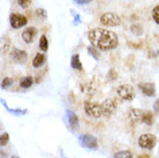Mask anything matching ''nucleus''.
<instances>
[{
    "instance_id": "16",
    "label": "nucleus",
    "mask_w": 159,
    "mask_h": 158,
    "mask_svg": "<svg viewBox=\"0 0 159 158\" xmlns=\"http://www.w3.org/2000/svg\"><path fill=\"white\" fill-rule=\"evenodd\" d=\"M70 65H72V67L74 68V69H77V71H81V69H82V63H81V60H80L79 54H73Z\"/></svg>"
},
{
    "instance_id": "9",
    "label": "nucleus",
    "mask_w": 159,
    "mask_h": 158,
    "mask_svg": "<svg viewBox=\"0 0 159 158\" xmlns=\"http://www.w3.org/2000/svg\"><path fill=\"white\" fill-rule=\"evenodd\" d=\"M12 59L16 63H24L28 59V54H27V52L22 51V50L14 49L12 52Z\"/></svg>"
},
{
    "instance_id": "14",
    "label": "nucleus",
    "mask_w": 159,
    "mask_h": 158,
    "mask_svg": "<svg viewBox=\"0 0 159 158\" xmlns=\"http://www.w3.org/2000/svg\"><path fill=\"white\" fill-rule=\"evenodd\" d=\"M44 61H45V55L43 53H37L36 57L32 60V66L35 68H39L44 63Z\"/></svg>"
},
{
    "instance_id": "5",
    "label": "nucleus",
    "mask_w": 159,
    "mask_h": 158,
    "mask_svg": "<svg viewBox=\"0 0 159 158\" xmlns=\"http://www.w3.org/2000/svg\"><path fill=\"white\" fill-rule=\"evenodd\" d=\"M100 23L105 27H116L121 23V19L114 13H105L100 16Z\"/></svg>"
},
{
    "instance_id": "24",
    "label": "nucleus",
    "mask_w": 159,
    "mask_h": 158,
    "mask_svg": "<svg viewBox=\"0 0 159 158\" xmlns=\"http://www.w3.org/2000/svg\"><path fill=\"white\" fill-rule=\"evenodd\" d=\"M36 15H37V17H40V19L45 20L46 16H48V14H46V12H45V9H43V8H38V9L36 11Z\"/></svg>"
},
{
    "instance_id": "20",
    "label": "nucleus",
    "mask_w": 159,
    "mask_h": 158,
    "mask_svg": "<svg viewBox=\"0 0 159 158\" xmlns=\"http://www.w3.org/2000/svg\"><path fill=\"white\" fill-rule=\"evenodd\" d=\"M88 52H89V54L91 55L92 58H95V59L99 58V52H98L97 48H95V46H89L88 48Z\"/></svg>"
},
{
    "instance_id": "6",
    "label": "nucleus",
    "mask_w": 159,
    "mask_h": 158,
    "mask_svg": "<svg viewBox=\"0 0 159 158\" xmlns=\"http://www.w3.org/2000/svg\"><path fill=\"white\" fill-rule=\"evenodd\" d=\"M116 92L125 100H133L134 97H135L134 89L129 84H121V86H119L118 89H116Z\"/></svg>"
},
{
    "instance_id": "27",
    "label": "nucleus",
    "mask_w": 159,
    "mask_h": 158,
    "mask_svg": "<svg viewBox=\"0 0 159 158\" xmlns=\"http://www.w3.org/2000/svg\"><path fill=\"white\" fill-rule=\"evenodd\" d=\"M153 111H155L156 113H158L159 114V98L157 99L155 102V104H153Z\"/></svg>"
},
{
    "instance_id": "28",
    "label": "nucleus",
    "mask_w": 159,
    "mask_h": 158,
    "mask_svg": "<svg viewBox=\"0 0 159 158\" xmlns=\"http://www.w3.org/2000/svg\"><path fill=\"white\" fill-rule=\"evenodd\" d=\"M75 2H77V4L80 5H85V4H89L91 0H74Z\"/></svg>"
},
{
    "instance_id": "18",
    "label": "nucleus",
    "mask_w": 159,
    "mask_h": 158,
    "mask_svg": "<svg viewBox=\"0 0 159 158\" xmlns=\"http://www.w3.org/2000/svg\"><path fill=\"white\" fill-rule=\"evenodd\" d=\"M114 158H133V155H131L130 151L122 150V151H118L116 154H114Z\"/></svg>"
},
{
    "instance_id": "4",
    "label": "nucleus",
    "mask_w": 159,
    "mask_h": 158,
    "mask_svg": "<svg viewBox=\"0 0 159 158\" xmlns=\"http://www.w3.org/2000/svg\"><path fill=\"white\" fill-rule=\"evenodd\" d=\"M84 111L89 117L95 119H98L103 115V111H102V105H98L92 102H84Z\"/></svg>"
},
{
    "instance_id": "11",
    "label": "nucleus",
    "mask_w": 159,
    "mask_h": 158,
    "mask_svg": "<svg viewBox=\"0 0 159 158\" xmlns=\"http://www.w3.org/2000/svg\"><path fill=\"white\" fill-rule=\"evenodd\" d=\"M143 110H139V109H133L129 111L128 113V118L130 120V123H142V115H143Z\"/></svg>"
},
{
    "instance_id": "10",
    "label": "nucleus",
    "mask_w": 159,
    "mask_h": 158,
    "mask_svg": "<svg viewBox=\"0 0 159 158\" xmlns=\"http://www.w3.org/2000/svg\"><path fill=\"white\" fill-rule=\"evenodd\" d=\"M139 88L142 90V92H143L144 95L149 96V97H152V96H155V94H156V87L153 83H150V82L139 83Z\"/></svg>"
},
{
    "instance_id": "29",
    "label": "nucleus",
    "mask_w": 159,
    "mask_h": 158,
    "mask_svg": "<svg viewBox=\"0 0 159 158\" xmlns=\"http://www.w3.org/2000/svg\"><path fill=\"white\" fill-rule=\"evenodd\" d=\"M60 155H61V158H68V157H66V156H65L64 151H62V150H60Z\"/></svg>"
},
{
    "instance_id": "12",
    "label": "nucleus",
    "mask_w": 159,
    "mask_h": 158,
    "mask_svg": "<svg viewBox=\"0 0 159 158\" xmlns=\"http://www.w3.org/2000/svg\"><path fill=\"white\" fill-rule=\"evenodd\" d=\"M36 35H37V30L34 27H30V28H27V29L22 32V38H23V40L25 43L30 44L34 42Z\"/></svg>"
},
{
    "instance_id": "19",
    "label": "nucleus",
    "mask_w": 159,
    "mask_h": 158,
    "mask_svg": "<svg viewBox=\"0 0 159 158\" xmlns=\"http://www.w3.org/2000/svg\"><path fill=\"white\" fill-rule=\"evenodd\" d=\"M39 48L42 51H48V38H46V36H42L39 40Z\"/></svg>"
},
{
    "instance_id": "22",
    "label": "nucleus",
    "mask_w": 159,
    "mask_h": 158,
    "mask_svg": "<svg viewBox=\"0 0 159 158\" xmlns=\"http://www.w3.org/2000/svg\"><path fill=\"white\" fill-rule=\"evenodd\" d=\"M13 84V79H11V77H5L4 80H2V82H1V88L2 89H7L8 87H11Z\"/></svg>"
},
{
    "instance_id": "21",
    "label": "nucleus",
    "mask_w": 159,
    "mask_h": 158,
    "mask_svg": "<svg viewBox=\"0 0 159 158\" xmlns=\"http://www.w3.org/2000/svg\"><path fill=\"white\" fill-rule=\"evenodd\" d=\"M8 141H9V135H8V133L1 134V136H0V146L4 148V146L8 143Z\"/></svg>"
},
{
    "instance_id": "17",
    "label": "nucleus",
    "mask_w": 159,
    "mask_h": 158,
    "mask_svg": "<svg viewBox=\"0 0 159 158\" xmlns=\"http://www.w3.org/2000/svg\"><path fill=\"white\" fill-rule=\"evenodd\" d=\"M32 83H34V80H32L31 76H24L20 80V86L24 89L30 88L32 86Z\"/></svg>"
},
{
    "instance_id": "7",
    "label": "nucleus",
    "mask_w": 159,
    "mask_h": 158,
    "mask_svg": "<svg viewBox=\"0 0 159 158\" xmlns=\"http://www.w3.org/2000/svg\"><path fill=\"white\" fill-rule=\"evenodd\" d=\"M116 110V103L113 99H106L104 100L102 104V111H103V115L105 117H111Z\"/></svg>"
},
{
    "instance_id": "30",
    "label": "nucleus",
    "mask_w": 159,
    "mask_h": 158,
    "mask_svg": "<svg viewBox=\"0 0 159 158\" xmlns=\"http://www.w3.org/2000/svg\"><path fill=\"white\" fill-rule=\"evenodd\" d=\"M12 158H19V157H17V156H13Z\"/></svg>"
},
{
    "instance_id": "26",
    "label": "nucleus",
    "mask_w": 159,
    "mask_h": 158,
    "mask_svg": "<svg viewBox=\"0 0 159 158\" xmlns=\"http://www.w3.org/2000/svg\"><path fill=\"white\" fill-rule=\"evenodd\" d=\"M116 71H113V69H112V71H110L108 72V75H107V77H108V80H110V81H114V80L116 79Z\"/></svg>"
},
{
    "instance_id": "2",
    "label": "nucleus",
    "mask_w": 159,
    "mask_h": 158,
    "mask_svg": "<svg viewBox=\"0 0 159 158\" xmlns=\"http://www.w3.org/2000/svg\"><path fill=\"white\" fill-rule=\"evenodd\" d=\"M79 142L83 148L89 149V150H96L98 148L97 138L90 134H81L79 136Z\"/></svg>"
},
{
    "instance_id": "8",
    "label": "nucleus",
    "mask_w": 159,
    "mask_h": 158,
    "mask_svg": "<svg viewBox=\"0 0 159 158\" xmlns=\"http://www.w3.org/2000/svg\"><path fill=\"white\" fill-rule=\"evenodd\" d=\"M9 21H11V26L14 29H19V28L24 27L27 24V22H28L27 19H25V16L20 15V14H12Z\"/></svg>"
},
{
    "instance_id": "13",
    "label": "nucleus",
    "mask_w": 159,
    "mask_h": 158,
    "mask_svg": "<svg viewBox=\"0 0 159 158\" xmlns=\"http://www.w3.org/2000/svg\"><path fill=\"white\" fill-rule=\"evenodd\" d=\"M66 115H67V118H68V123H69L70 128H72V129H76V128L79 127V119H77V115L70 110H68L67 112H66Z\"/></svg>"
},
{
    "instance_id": "23",
    "label": "nucleus",
    "mask_w": 159,
    "mask_h": 158,
    "mask_svg": "<svg viewBox=\"0 0 159 158\" xmlns=\"http://www.w3.org/2000/svg\"><path fill=\"white\" fill-rule=\"evenodd\" d=\"M152 17H153L156 23H159V5L153 8V11H152Z\"/></svg>"
},
{
    "instance_id": "15",
    "label": "nucleus",
    "mask_w": 159,
    "mask_h": 158,
    "mask_svg": "<svg viewBox=\"0 0 159 158\" xmlns=\"http://www.w3.org/2000/svg\"><path fill=\"white\" fill-rule=\"evenodd\" d=\"M142 123L148 125V126H151L153 123V114L149 111H144L143 115H142Z\"/></svg>"
},
{
    "instance_id": "25",
    "label": "nucleus",
    "mask_w": 159,
    "mask_h": 158,
    "mask_svg": "<svg viewBox=\"0 0 159 158\" xmlns=\"http://www.w3.org/2000/svg\"><path fill=\"white\" fill-rule=\"evenodd\" d=\"M17 4L22 8H28L31 4V0H17Z\"/></svg>"
},
{
    "instance_id": "1",
    "label": "nucleus",
    "mask_w": 159,
    "mask_h": 158,
    "mask_svg": "<svg viewBox=\"0 0 159 158\" xmlns=\"http://www.w3.org/2000/svg\"><path fill=\"white\" fill-rule=\"evenodd\" d=\"M88 38L92 44V46L102 51L113 50L118 46V43H119L116 34L105 28H96L90 30L88 34Z\"/></svg>"
},
{
    "instance_id": "3",
    "label": "nucleus",
    "mask_w": 159,
    "mask_h": 158,
    "mask_svg": "<svg viewBox=\"0 0 159 158\" xmlns=\"http://www.w3.org/2000/svg\"><path fill=\"white\" fill-rule=\"evenodd\" d=\"M157 144V137L152 134H142L139 138V146L142 149L152 150Z\"/></svg>"
}]
</instances>
